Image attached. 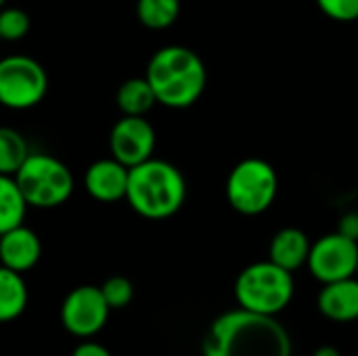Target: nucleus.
<instances>
[{
    "mask_svg": "<svg viewBox=\"0 0 358 356\" xmlns=\"http://www.w3.org/2000/svg\"><path fill=\"white\" fill-rule=\"evenodd\" d=\"M40 256H42V243L38 235L25 225H19L0 235V264L2 266L23 275L38 264Z\"/></svg>",
    "mask_w": 358,
    "mask_h": 356,
    "instance_id": "12",
    "label": "nucleus"
},
{
    "mask_svg": "<svg viewBox=\"0 0 358 356\" xmlns=\"http://www.w3.org/2000/svg\"><path fill=\"white\" fill-rule=\"evenodd\" d=\"M313 356H342V353H340L336 346H331V344H325V346H319V348L315 350V355Z\"/></svg>",
    "mask_w": 358,
    "mask_h": 356,
    "instance_id": "25",
    "label": "nucleus"
},
{
    "mask_svg": "<svg viewBox=\"0 0 358 356\" xmlns=\"http://www.w3.org/2000/svg\"><path fill=\"white\" fill-rule=\"evenodd\" d=\"M71 356H111V353L103 346V344H99V342H92V340H86V342H82Z\"/></svg>",
    "mask_w": 358,
    "mask_h": 356,
    "instance_id": "24",
    "label": "nucleus"
},
{
    "mask_svg": "<svg viewBox=\"0 0 358 356\" xmlns=\"http://www.w3.org/2000/svg\"><path fill=\"white\" fill-rule=\"evenodd\" d=\"M155 128L145 115H122L109 134V151L126 168L138 166L153 157Z\"/></svg>",
    "mask_w": 358,
    "mask_h": 356,
    "instance_id": "10",
    "label": "nucleus"
},
{
    "mask_svg": "<svg viewBox=\"0 0 358 356\" xmlns=\"http://www.w3.org/2000/svg\"><path fill=\"white\" fill-rule=\"evenodd\" d=\"M31 29V19L23 8L2 6L0 8V38L2 42H19Z\"/></svg>",
    "mask_w": 358,
    "mask_h": 356,
    "instance_id": "20",
    "label": "nucleus"
},
{
    "mask_svg": "<svg viewBox=\"0 0 358 356\" xmlns=\"http://www.w3.org/2000/svg\"><path fill=\"white\" fill-rule=\"evenodd\" d=\"M203 356H292V338L277 317L235 308L210 325Z\"/></svg>",
    "mask_w": 358,
    "mask_h": 356,
    "instance_id": "1",
    "label": "nucleus"
},
{
    "mask_svg": "<svg viewBox=\"0 0 358 356\" xmlns=\"http://www.w3.org/2000/svg\"><path fill=\"white\" fill-rule=\"evenodd\" d=\"M306 266L321 285L355 277L358 269V241L348 239L338 231L327 233L313 241Z\"/></svg>",
    "mask_w": 358,
    "mask_h": 356,
    "instance_id": "8",
    "label": "nucleus"
},
{
    "mask_svg": "<svg viewBox=\"0 0 358 356\" xmlns=\"http://www.w3.org/2000/svg\"><path fill=\"white\" fill-rule=\"evenodd\" d=\"M294 294V273L277 266L271 260L245 266L235 281V300L239 308L258 315L277 317L292 304Z\"/></svg>",
    "mask_w": 358,
    "mask_h": 356,
    "instance_id": "4",
    "label": "nucleus"
},
{
    "mask_svg": "<svg viewBox=\"0 0 358 356\" xmlns=\"http://www.w3.org/2000/svg\"><path fill=\"white\" fill-rule=\"evenodd\" d=\"M29 292L23 275L0 264V323L19 319L27 308Z\"/></svg>",
    "mask_w": 358,
    "mask_h": 356,
    "instance_id": "15",
    "label": "nucleus"
},
{
    "mask_svg": "<svg viewBox=\"0 0 358 356\" xmlns=\"http://www.w3.org/2000/svg\"><path fill=\"white\" fill-rule=\"evenodd\" d=\"M15 180L27 206L38 210H50L67 204L76 187L71 170L48 153H29L17 170Z\"/></svg>",
    "mask_w": 358,
    "mask_h": 356,
    "instance_id": "5",
    "label": "nucleus"
},
{
    "mask_svg": "<svg viewBox=\"0 0 358 356\" xmlns=\"http://www.w3.org/2000/svg\"><path fill=\"white\" fill-rule=\"evenodd\" d=\"M224 193L235 212L243 216L264 214L279 193L277 170L266 159L245 157L229 172Z\"/></svg>",
    "mask_w": 358,
    "mask_h": 356,
    "instance_id": "6",
    "label": "nucleus"
},
{
    "mask_svg": "<svg viewBox=\"0 0 358 356\" xmlns=\"http://www.w3.org/2000/svg\"><path fill=\"white\" fill-rule=\"evenodd\" d=\"M145 78L155 92L157 103L170 109H187L195 105L208 86L203 59L180 44L155 50L147 63Z\"/></svg>",
    "mask_w": 358,
    "mask_h": 356,
    "instance_id": "2",
    "label": "nucleus"
},
{
    "mask_svg": "<svg viewBox=\"0 0 358 356\" xmlns=\"http://www.w3.org/2000/svg\"><path fill=\"white\" fill-rule=\"evenodd\" d=\"M128 172L130 168L120 164L115 157L99 159L88 166L84 174V187L92 199L103 201V204H113V201L126 199Z\"/></svg>",
    "mask_w": 358,
    "mask_h": 356,
    "instance_id": "11",
    "label": "nucleus"
},
{
    "mask_svg": "<svg viewBox=\"0 0 358 356\" xmlns=\"http://www.w3.org/2000/svg\"><path fill=\"white\" fill-rule=\"evenodd\" d=\"M338 233L346 235L352 241H358V212H346L340 216Z\"/></svg>",
    "mask_w": 358,
    "mask_h": 356,
    "instance_id": "23",
    "label": "nucleus"
},
{
    "mask_svg": "<svg viewBox=\"0 0 358 356\" xmlns=\"http://www.w3.org/2000/svg\"><path fill=\"white\" fill-rule=\"evenodd\" d=\"M357 277H358V269H357Z\"/></svg>",
    "mask_w": 358,
    "mask_h": 356,
    "instance_id": "27",
    "label": "nucleus"
},
{
    "mask_svg": "<svg viewBox=\"0 0 358 356\" xmlns=\"http://www.w3.org/2000/svg\"><path fill=\"white\" fill-rule=\"evenodd\" d=\"M27 208L15 176L0 174V235L23 225Z\"/></svg>",
    "mask_w": 358,
    "mask_h": 356,
    "instance_id": "17",
    "label": "nucleus"
},
{
    "mask_svg": "<svg viewBox=\"0 0 358 356\" xmlns=\"http://www.w3.org/2000/svg\"><path fill=\"white\" fill-rule=\"evenodd\" d=\"M29 153L31 151L19 130L0 126V174L15 176Z\"/></svg>",
    "mask_w": 358,
    "mask_h": 356,
    "instance_id": "18",
    "label": "nucleus"
},
{
    "mask_svg": "<svg viewBox=\"0 0 358 356\" xmlns=\"http://www.w3.org/2000/svg\"><path fill=\"white\" fill-rule=\"evenodd\" d=\"M310 245L313 241L302 229L285 227L273 235L268 245V260L289 273H296L298 269L306 266Z\"/></svg>",
    "mask_w": 358,
    "mask_h": 356,
    "instance_id": "14",
    "label": "nucleus"
},
{
    "mask_svg": "<svg viewBox=\"0 0 358 356\" xmlns=\"http://www.w3.org/2000/svg\"><path fill=\"white\" fill-rule=\"evenodd\" d=\"M101 292L109 304V308H124L132 302L134 298V285L128 277H122V275H115V277H109L103 285H101Z\"/></svg>",
    "mask_w": 358,
    "mask_h": 356,
    "instance_id": "21",
    "label": "nucleus"
},
{
    "mask_svg": "<svg viewBox=\"0 0 358 356\" xmlns=\"http://www.w3.org/2000/svg\"><path fill=\"white\" fill-rule=\"evenodd\" d=\"M48 92V73L31 57L10 55L0 59V105L25 111L42 103Z\"/></svg>",
    "mask_w": 358,
    "mask_h": 356,
    "instance_id": "7",
    "label": "nucleus"
},
{
    "mask_svg": "<svg viewBox=\"0 0 358 356\" xmlns=\"http://www.w3.org/2000/svg\"><path fill=\"white\" fill-rule=\"evenodd\" d=\"M180 0H136V17L149 29H166L176 23Z\"/></svg>",
    "mask_w": 358,
    "mask_h": 356,
    "instance_id": "19",
    "label": "nucleus"
},
{
    "mask_svg": "<svg viewBox=\"0 0 358 356\" xmlns=\"http://www.w3.org/2000/svg\"><path fill=\"white\" fill-rule=\"evenodd\" d=\"M319 313L334 323L358 321V277L325 283L317 296Z\"/></svg>",
    "mask_w": 358,
    "mask_h": 356,
    "instance_id": "13",
    "label": "nucleus"
},
{
    "mask_svg": "<svg viewBox=\"0 0 358 356\" xmlns=\"http://www.w3.org/2000/svg\"><path fill=\"white\" fill-rule=\"evenodd\" d=\"M4 4H6V0H0V8H2Z\"/></svg>",
    "mask_w": 358,
    "mask_h": 356,
    "instance_id": "26",
    "label": "nucleus"
},
{
    "mask_svg": "<svg viewBox=\"0 0 358 356\" xmlns=\"http://www.w3.org/2000/svg\"><path fill=\"white\" fill-rule=\"evenodd\" d=\"M0 42H2V38H0Z\"/></svg>",
    "mask_w": 358,
    "mask_h": 356,
    "instance_id": "28",
    "label": "nucleus"
},
{
    "mask_svg": "<svg viewBox=\"0 0 358 356\" xmlns=\"http://www.w3.org/2000/svg\"><path fill=\"white\" fill-rule=\"evenodd\" d=\"M317 6L334 21L350 23L358 19V0H317Z\"/></svg>",
    "mask_w": 358,
    "mask_h": 356,
    "instance_id": "22",
    "label": "nucleus"
},
{
    "mask_svg": "<svg viewBox=\"0 0 358 356\" xmlns=\"http://www.w3.org/2000/svg\"><path fill=\"white\" fill-rule=\"evenodd\" d=\"M109 304L96 285H80L71 290L61 304V323L67 334L90 340L94 338L109 319Z\"/></svg>",
    "mask_w": 358,
    "mask_h": 356,
    "instance_id": "9",
    "label": "nucleus"
},
{
    "mask_svg": "<svg viewBox=\"0 0 358 356\" xmlns=\"http://www.w3.org/2000/svg\"><path fill=\"white\" fill-rule=\"evenodd\" d=\"M187 199V180L182 172L166 159H147L128 172L126 201L147 220H166L174 216Z\"/></svg>",
    "mask_w": 358,
    "mask_h": 356,
    "instance_id": "3",
    "label": "nucleus"
},
{
    "mask_svg": "<svg viewBox=\"0 0 358 356\" xmlns=\"http://www.w3.org/2000/svg\"><path fill=\"white\" fill-rule=\"evenodd\" d=\"M115 103L124 115H147L157 105V99L147 78H130L117 88Z\"/></svg>",
    "mask_w": 358,
    "mask_h": 356,
    "instance_id": "16",
    "label": "nucleus"
}]
</instances>
